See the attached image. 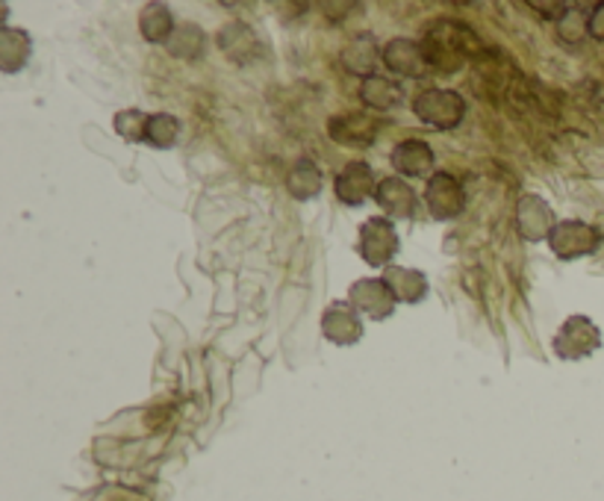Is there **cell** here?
Returning <instances> with one entry per match:
<instances>
[{
    "instance_id": "cell-23",
    "label": "cell",
    "mask_w": 604,
    "mask_h": 501,
    "mask_svg": "<svg viewBox=\"0 0 604 501\" xmlns=\"http://www.w3.org/2000/svg\"><path fill=\"white\" fill-rule=\"evenodd\" d=\"M177 136H181V122H177L172 113L151 115V122H147V136H145L147 145L160 147V151H168V147L177 145Z\"/></svg>"
},
{
    "instance_id": "cell-9",
    "label": "cell",
    "mask_w": 604,
    "mask_h": 501,
    "mask_svg": "<svg viewBox=\"0 0 604 501\" xmlns=\"http://www.w3.org/2000/svg\"><path fill=\"white\" fill-rule=\"evenodd\" d=\"M557 227L554 209L545 204L543 195H522L516 204V231L528 243H549V236Z\"/></svg>"
},
{
    "instance_id": "cell-4",
    "label": "cell",
    "mask_w": 604,
    "mask_h": 501,
    "mask_svg": "<svg viewBox=\"0 0 604 501\" xmlns=\"http://www.w3.org/2000/svg\"><path fill=\"white\" fill-rule=\"evenodd\" d=\"M357 250L366 266H392V257L401 250V239L392 225V218L371 216L360 225V239H357Z\"/></svg>"
},
{
    "instance_id": "cell-8",
    "label": "cell",
    "mask_w": 604,
    "mask_h": 501,
    "mask_svg": "<svg viewBox=\"0 0 604 501\" xmlns=\"http://www.w3.org/2000/svg\"><path fill=\"white\" fill-rule=\"evenodd\" d=\"M321 334L328 342L339 348L357 346L366 334V325H362L360 313L351 307V301H334L325 307L321 313Z\"/></svg>"
},
{
    "instance_id": "cell-3",
    "label": "cell",
    "mask_w": 604,
    "mask_h": 501,
    "mask_svg": "<svg viewBox=\"0 0 604 501\" xmlns=\"http://www.w3.org/2000/svg\"><path fill=\"white\" fill-rule=\"evenodd\" d=\"M554 355L566 360V364H575V360H584V357L596 355L602 348V330L590 316H566L557 334L552 339Z\"/></svg>"
},
{
    "instance_id": "cell-22",
    "label": "cell",
    "mask_w": 604,
    "mask_h": 501,
    "mask_svg": "<svg viewBox=\"0 0 604 501\" xmlns=\"http://www.w3.org/2000/svg\"><path fill=\"white\" fill-rule=\"evenodd\" d=\"M165 48L177 60H201L204 51H207V33L198 24H177L172 39L165 42Z\"/></svg>"
},
{
    "instance_id": "cell-6",
    "label": "cell",
    "mask_w": 604,
    "mask_h": 501,
    "mask_svg": "<svg viewBox=\"0 0 604 501\" xmlns=\"http://www.w3.org/2000/svg\"><path fill=\"white\" fill-rule=\"evenodd\" d=\"M424 207L437 222H451L467 209V192L463 183L449 172H437L424 186Z\"/></svg>"
},
{
    "instance_id": "cell-17",
    "label": "cell",
    "mask_w": 604,
    "mask_h": 501,
    "mask_svg": "<svg viewBox=\"0 0 604 501\" xmlns=\"http://www.w3.org/2000/svg\"><path fill=\"white\" fill-rule=\"evenodd\" d=\"M328 133L339 145L366 147L375 142V122L366 113H342L330 119Z\"/></svg>"
},
{
    "instance_id": "cell-10",
    "label": "cell",
    "mask_w": 604,
    "mask_h": 501,
    "mask_svg": "<svg viewBox=\"0 0 604 501\" xmlns=\"http://www.w3.org/2000/svg\"><path fill=\"white\" fill-rule=\"evenodd\" d=\"M378 177H375V168L369 163H362V160H355V163H348L342 172L337 174V181H334V192H337V198L346 204V207H362V201L375 198V192H378Z\"/></svg>"
},
{
    "instance_id": "cell-12",
    "label": "cell",
    "mask_w": 604,
    "mask_h": 501,
    "mask_svg": "<svg viewBox=\"0 0 604 501\" xmlns=\"http://www.w3.org/2000/svg\"><path fill=\"white\" fill-rule=\"evenodd\" d=\"M375 204L383 209L387 218H413L419 209V195L401 177H383L375 192Z\"/></svg>"
},
{
    "instance_id": "cell-14",
    "label": "cell",
    "mask_w": 604,
    "mask_h": 501,
    "mask_svg": "<svg viewBox=\"0 0 604 501\" xmlns=\"http://www.w3.org/2000/svg\"><path fill=\"white\" fill-rule=\"evenodd\" d=\"M389 163L401 177H424L437 163V156H433V147L422 139H405V142H398L392 147Z\"/></svg>"
},
{
    "instance_id": "cell-16",
    "label": "cell",
    "mask_w": 604,
    "mask_h": 501,
    "mask_svg": "<svg viewBox=\"0 0 604 501\" xmlns=\"http://www.w3.org/2000/svg\"><path fill=\"white\" fill-rule=\"evenodd\" d=\"M216 44L222 48L227 60L239 62V65H248L259 51L257 33L248 24H242V21H231L227 27H222L216 35Z\"/></svg>"
},
{
    "instance_id": "cell-7",
    "label": "cell",
    "mask_w": 604,
    "mask_h": 501,
    "mask_svg": "<svg viewBox=\"0 0 604 501\" xmlns=\"http://www.w3.org/2000/svg\"><path fill=\"white\" fill-rule=\"evenodd\" d=\"M348 301L360 316L371 321H383L396 313V298L383 284V277H360L348 289Z\"/></svg>"
},
{
    "instance_id": "cell-27",
    "label": "cell",
    "mask_w": 604,
    "mask_h": 501,
    "mask_svg": "<svg viewBox=\"0 0 604 501\" xmlns=\"http://www.w3.org/2000/svg\"><path fill=\"white\" fill-rule=\"evenodd\" d=\"M587 33L596 39V42H604V0L590 9L587 16Z\"/></svg>"
},
{
    "instance_id": "cell-11",
    "label": "cell",
    "mask_w": 604,
    "mask_h": 501,
    "mask_svg": "<svg viewBox=\"0 0 604 501\" xmlns=\"http://www.w3.org/2000/svg\"><path fill=\"white\" fill-rule=\"evenodd\" d=\"M383 65H387L392 74L407 80H422L428 74V60H424L422 44L413 42V39H389L383 44Z\"/></svg>"
},
{
    "instance_id": "cell-1",
    "label": "cell",
    "mask_w": 604,
    "mask_h": 501,
    "mask_svg": "<svg viewBox=\"0 0 604 501\" xmlns=\"http://www.w3.org/2000/svg\"><path fill=\"white\" fill-rule=\"evenodd\" d=\"M419 44H422L428 65L433 71H440V74L460 71L481 48L475 30L458 21V18H437L433 24L424 27Z\"/></svg>"
},
{
    "instance_id": "cell-13",
    "label": "cell",
    "mask_w": 604,
    "mask_h": 501,
    "mask_svg": "<svg viewBox=\"0 0 604 501\" xmlns=\"http://www.w3.org/2000/svg\"><path fill=\"white\" fill-rule=\"evenodd\" d=\"M342 62L357 78H378V65L383 62V48H380L378 39L371 33H360L342 48Z\"/></svg>"
},
{
    "instance_id": "cell-26",
    "label": "cell",
    "mask_w": 604,
    "mask_h": 501,
    "mask_svg": "<svg viewBox=\"0 0 604 501\" xmlns=\"http://www.w3.org/2000/svg\"><path fill=\"white\" fill-rule=\"evenodd\" d=\"M528 7L534 9V12H540V18H549V21H554V18L561 21V18L572 9L570 3H549V0H545V3H540V0H528Z\"/></svg>"
},
{
    "instance_id": "cell-5",
    "label": "cell",
    "mask_w": 604,
    "mask_h": 501,
    "mask_svg": "<svg viewBox=\"0 0 604 501\" xmlns=\"http://www.w3.org/2000/svg\"><path fill=\"white\" fill-rule=\"evenodd\" d=\"M598 245H602V231L581 218H566V222H557V227L549 236V248L554 250L557 259H579L596 254Z\"/></svg>"
},
{
    "instance_id": "cell-21",
    "label": "cell",
    "mask_w": 604,
    "mask_h": 501,
    "mask_svg": "<svg viewBox=\"0 0 604 501\" xmlns=\"http://www.w3.org/2000/svg\"><path fill=\"white\" fill-rule=\"evenodd\" d=\"M174 16L172 9L165 3H145L142 12H139V30H142V39L151 44H165L174 33Z\"/></svg>"
},
{
    "instance_id": "cell-18",
    "label": "cell",
    "mask_w": 604,
    "mask_h": 501,
    "mask_svg": "<svg viewBox=\"0 0 604 501\" xmlns=\"http://www.w3.org/2000/svg\"><path fill=\"white\" fill-rule=\"evenodd\" d=\"M33 51V39L21 27H0V71L3 74H16L27 65Z\"/></svg>"
},
{
    "instance_id": "cell-20",
    "label": "cell",
    "mask_w": 604,
    "mask_h": 501,
    "mask_svg": "<svg viewBox=\"0 0 604 501\" xmlns=\"http://www.w3.org/2000/svg\"><path fill=\"white\" fill-rule=\"evenodd\" d=\"M360 101L369 110H378V113H392V110H398V106L405 104V89L398 86V83H392V80L387 78H369L362 80L360 86Z\"/></svg>"
},
{
    "instance_id": "cell-24",
    "label": "cell",
    "mask_w": 604,
    "mask_h": 501,
    "mask_svg": "<svg viewBox=\"0 0 604 501\" xmlns=\"http://www.w3.org/2000/svg\"><path fill=\"white\" fill-rule=\"evenodd\" d=\"M147 122H151V115L142 113V110H121L113 119L115 133H119L124 142H145Z\"/></svg>"
},
{
    "instance_id": "cell-15",
    "label": "cell",
    "mask_w": 604,
    "mask_h": 501,
    "mask_svg": "<svg viewBox=\"0 0 604 501\" xmlns=\"http://www.w3.org/2000/svg\"><path fill=\"white\" fill-rule=\"evenodd\" d=\"M383 284L389 286V293L396 298V304H419L428 298V277L419 268L407 266H387L383 268Z\"/></svg>"
},
{
    "instance_id": "cell-19",
    "label": "cell",
    "mask_w": 604,
    "mask_h": 501,
    "mask_svg": "<svg viewBox=\"0 0 604 501\" xmlns=\"http://www.w3.org/2000/svg\"><path fill=\"white\" fill-rule=\"evenodd\" d=\"M321 186H325V177H321L319 165L313 163L310 156H298L286 174V192L295 201H313L319 198Z\"/></svg>"
},
{
    "instance_id": "cell-2",
    "label": "cell",
    "mask_w": 604,
    "mask_h": 501,
    "mask_svg": "<svg viewBox=\"0 0 604 501\" xmlns=\"http://www.w3.org/2000/svg\"><path fill=\"white\" fill-rule=\"evenodd\" d=\"M413 113L431 127L454 130L467 119V98L454 89H422L413 98Z\"/></svg>"
},
{
    "instance_id": "cell-25",
    "label": "cell",
    "mask_w": 604,
    "mask_h": 501,
    "mask_svg": "<svg viewBox=\"0 0 604 501\" xmlns=\"http://www.w3.org/2000/svg\"><path fill=\"white\" fill-rule=\"evenodd\" d=\"M557 33H561L563 42H572V44L581 42L584 35H590L587 33V16H584L581 9L572 7L570 12L561 18V24H557Z\"/></svg>"
}]
</instances>
